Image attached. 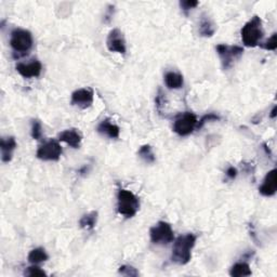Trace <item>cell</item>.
Instances as JSON below:
<instances>
[{
    "instance_id": "cell-28",
    "label": "cell",
    "mask_w": 277,
    "mask_h": 277,
    "mask_svg": "<svg viewBox=\"0 0 277 277\" xmlns=\"http://www.w3.org/2000/svg\"><path fill=\"white\" fill-rule=\"evenodd\" d=\"M236 175H237V170H236V168L234 167H229L226 170V177L231 180H234L236 178Z\"/></svg>"
},
{
    "instance_id": "cell-9",
    "label": "cell",
    "mask_w": 277,
    "mask_h": 277,
    "mask_svg": "<svg viewBox=\"0 0 277 277\" xmlns=\"http://www.w3.org/2000/svg\"><path fill=\"white\" fill-rule=\"evenodd\" d=\"M106 46L110 51L112 52H117L120 55H126V40L124 38L123 33L119 30L115 29L110 32L109 36H107L106 40Z\"/></svg>"
},
{
    "instance_id": "cell-27",
    "label": "cell",
    "mask_w": 277,
    "mask_h": 277,
    "mask_svg": "<svg viewBox=\"0 0 277 277\" xmlns=\"http://www.w3.org/2000/svg\"><path fill=\"white\" fill-rule=\"evenodd\" d=\"M180 6L184 11H188V10L194 9L195 7H197L198 2H193V0H191V2H190V0H185V2H181Z\"/></svg>"
},
{
    "instance_id": "cell-15",
    "label": "cell",
    "mask_w": 277,
    "mask_h": 277,
    "mask_svg": "<svg viewBox=\"0 0 277 277\" xmlns=\"http://www.w3.org/2000/svg\"><path fill=\"white\" fill-rule=\"evenodd\" d=\"M97 130L100 134H102V136L109 137L111 139H117L119 138V133H120V129L117 125L112 124L110 119H105L103 121H101L99 124Z\"/></svg>"
},
{
    "instance_id": "cell-14",
    "label": "cell",
    "mask_w": 277,
    "mask_h": 277,
    "mask_svg": "<svg viewBox=\"0 0 277 277\" xmlns=\"http://www.w3.org/2000/svg\"><path fill=\"white\" fill-rule=\"evenodd\" d=\"M17 146H18L17 141L13 137L2 139L0 148H2V159L4 163H9V161L12 159L13 152H15Z\"/></svg>"
},
{
    "instance_id": "cell-1",
    "label": "cell",
    "mask_w": 277,
    "mask_h": 277,
    "mask_svg": "<svg viewBox=\"0 0 277 277\" xmlns=\"http://www.w3.org/2000/svg\"><path fill=\"white\" fill-rule=\"evenodd\" d=\"M196 244V236L192 233L181 235L174 240L171 260L180 265H184L191 261L192 250Z\"/></svg>"
},
{
    "instance_id": "cell-3",
    "label": "cell",
    "mask_w": 277,
    "mask_h": 277,
    "mask_svg": "<svg viewBox=\"0 0 277 277\" xmlns=\"http://www.w3.org/2000/svg\"><path fill=\"white\" fill-rule=\"evenodd\" d=\"M140 209V200L132 192L121 188L117 195V210L126 218H132Z\"/></svg>"
},
{
    "instance_id": "cell-10",
    "label": "cell",
    "mask_w": 277,
    "mask_h": 277,
    "mask_svg": "<svg viewBox=\"0 0 277 277\" xmlns=\"http://www.w3.org/2000/svg\"><path fill=\"white\" fill-rule=\"evenodd\" d=\"M93 103V91L89 88L78 89L72 94V104L80 109H87Z\"/></svg>"
},
{
    "instance_id": "cell-16",
    "label": "cell",
    "mask_w": 277,
    "mask_h": 277,
    "mask_svg": "<svg viewBox=\"0 0 277 277\" xmlns=\"http://www.w3.org/2000/svg\"><path fill=\"white\" fill-rule=\"evenodd\" d=\"M165 84L169 89H180L184 84L183 76L180 73L168 72L165 75Z\"/></svg>"
},
{
    "instance_id": "cell-4",
    "label": "cell",
    "mask_w": 277,
    "mask_h": 277,
    "mask_svg": "<svg viewBox=\"0 0 277 277\" xmlns=\"http://www.w3.org/2000/svg\"><path fill=\"white\" fill-rule=\"evenodd\" d=\"M10 46L16 53H23V55H25L33 47L32 34L26 30H15L11 33Z\"/></svg>"
},
{
    "instance_id": "cell-23",
    "label": "cell",
    "mask_w": 277,
    "mask_h": 277,
    "mask_svg": "<svg viewBox=\"0 0 277 277\" xmlns=\"http://www.w3.org/2000/svg\"><path fill=\"white\" fill-rule=\"evenodd\" d=\"M214 120H220V116H218L217 114L209 113V114L205 115V116L199 120V123H197V126H196V128H197V129L199 130V129H201L202 127H204V125L206 123H209V121H214Z\"/></svg>"
},
{
    "instance_id": "cell-12",
    "label": "cell",
    "mask_w": 277,
    "mask_h": 277,
    "mask_svg": "<svg viewBox=\"0 0 277 277\" xmlns=\"http://www.w3.org/2000/svg\"><path fill=\"white\" fill-rule=\"evenodd\" d=\"M277 190V182H276V169L268 171L263 180L262 185L259 187V192L263 196H273Z\"/></svg>"
},
{
    "instance_id": "cell-11",
    "label": "cell",
    "mask_w": 277,
    "mask_h": 277,
    "mask_svg": "<svg viewBox=\"0 0 277 277\" xmlns=\"http://www.w3.org/2000/svg\"><path fill=\"white\" fill-rule=\"evenodd\" d=\"M43 65L38 60H32L30 63H19L17 65V71L20 75L24 78L38 77L42 74Z\"/></svg>"
},
{
    "instance_id": "cell-20",
    "label": "cell",
    "mask_w": 277,
    "mask_h": 277,
    "mask_svg": "<svg viewBox=\"0 0 277 277\" xmlns=\"http://www.w3.org/2000/svg\"><path fill=\"white\" fill-rule=\"evenodd\" d=\"M48 254H47L46 250L44 248H36L33 249L32 251L29 253V261L33 264H38V263H42L48 260Z\"/></svg>"
},
{
    "instance_id": "cell-2",
    "label": "cell",
    "mask_w": 277,
    "mask_h": 277,
    "mask_svg": "<svg viewBox=\"0 0 277 277\" xmlns=\"http://www.w3.org/2000/svg\"><path fill=\"white\" fill-rule=\"evenodd\" d=\"M263 35H264V32H263L262 28V21L256 16L253 17L250 21H248L244 28L241 29L242 43L247 47H251V48L260 44Z\"/></svg>"
},
{
    "instance_id": "cell-6",
    "label": "cell",
    "mask_w": 277,
    "mask_h": 277,
    "mask_svg": "<svg viewBox=\"0 0 277 277\" xmlns=\"http://www.w3.org/2000/svg\"><path fill=\"white\" fill-rule=\"evenodd\" d=\"M197 117L191 112H185L175 119L173 124V131L181 137H185L191 134L197 126Z\"/></svg>"
},
{
    "instance_id": "cell-18",
    "label": "cell",
    "mask_w": 277,
    "mask_h": 277,
    "mask_svg": "<svg viewBox=\"0 0 277 277\" xmlns=\"http://www.w3.org/2000/svg\"><path fill=\"white\" fill-rule=\"evenodd\" d=\"M98 221V212L92 211L83 215L82 219L79 220V225L82 228L87 229V231H92V229L96 227Z\"/></svg>"
},
{
    "instance_id": "cell-13",
    "label": "cell",
    "mask_w": 277,
    "mask_h": 277,
    "mask_svg": "<svg viewBox=\"0 0 277 277\" xmlns=\"http://www.w3.org/2000/svg\"><path fill=\"white\" fill-rule=\"evenodd\" d=\"M82 134H80L76 129H67L59 134V141L65 142L73 148H78L82 143Z\"/></svg>"
},
{
    "instance_id": "cell-22",
    "label": "cell",
    "mask_w": 277,
    "mask_h": 277,
    "mask_svg": "<svg viewBox=\"0 0 277 277\" xmlns=\"http://www.w3.org/2000/svg\"><path fill=\"white\" fill-rule=\"evenodd\" d=\"M31 133H32L33 139H35V140H39L43 137V126L39 120H37V119L33 120Z\"/></svg>"
},
{
    "instance_id": "cell-24",
    "label": "cell",
    "mask_w": 277,
    "mask_h": 277,
    "mask_svg": "<svg viewBox=\"0 0 277 277\" xmlns=\"http://www.w3.org/2000/svg\"><path fill=\"white\" fill-rule=\"evenodd\" d=\"M276 33H274L271 36V38H268L264 44H262V48H264L265 50H271L275 51L277 48V40H276Z\"/></svg>"
},
{
    "instance_id": "cell-21",
    "label": "cell",
    "mask_w": 277,
    "mask_h": 277,
    "mask_svg": "<svg viewBox=\"0 0 277 277\" xmlns=\"http://www.w3.org/2000/svg\"><path fill=\"white\" fill-rule=\"evenodd\" d=\"M138 155L142 160H144L146 164H153L156 157H155V154L152 150L151 145H143L140 147V150L138 152Z\"/></svg>"
},
{
    "instance_id": "cell-7",
    "label": "cell",
    "mask_w": 277,
    "mask_h": 277,
    "mask_svg": "<svg viewBox=\"0 0 277 277\" xmlns=\"http://www.w3.org/2000/svg\"><path fill=\"white\" fill-rule=\"evenodd\" d=\"M217 52L221 59L223 69L227 70L234 64L236 60H238L242 56L244 49L239 46H228L221 44L217 46Z\"/></svg>"
},
{
    "instance_id": "cell-5",
    "label": "cell",
    "mask_w": 277,
    "mask_h": 277,
    "mask_svg": "<svg viewBox=\"0 0 277 277\" xmlns=\"http://www.w3.org/2000/svg\"><path fill=\"white\" fill-rule=\"evenodd\" d=\"M151 240L156 245H168L174 239L173 229L167 222L160 221L156 225H154L151 231Z\"/></svg>"
},
{
    "instance_id": "cell-26",
    "label": "cell",
    "mask_w": 277,
    "mask_h": 277,
    "mask_svg": "<svg viewBox=\"0 0 277 277\" xmlns=\"http://www.w3.org/2000/svg\"><path fill=\"white\" fill-rule=\"evenodd\" d=\"M25 275H28V276H46L47 273L45 271H43L42 268L36 266V265H34V266H30L25 269V272H24Z\"/></svg>"
},
{
    "instance_id": "cell-25",
    "label": "cell",
    "mask_w": 277,
    "mask_h": 277,
    "mask_svg": "<svg viewBox=\"0 0 277 277\" xmlns=\"http://www.w3.org/2000/svg\"><path fill=\"white\" fill-rule=\"evenodd\" d=\"M119 273L121 275L125 276H129V277H133V276H138L139 272L137 271L136 268L130 265H123L119 267Z\"/></svg>"
},
{
    "instance_id": "cell-8",
    "label": "cell",
    "mask_w": 277,
    "mask_h": 277,
    "mask_svg": "<svg viewBox=\"0 0 277 277\" xmlns=\"http://www.w3.org/2000/svg\"><path fill=\"white\" fill-rule=\"evenodd\" d=\"M36 155L37 157L42 160L56 161L59 160L61 155H62V147H61L58 141L50 140L38 148Z\"/></svg>"
},
{
    "instance_id": "cell-17",
    "label": "cell",
    "mask_w": 277,
    "mask_h": 277,
    "mask_svg": "<svg viewBox=\"0 0 277 277\" xmlns=\"http://www.w3.org/2000/svg\"><path fill=\"white\" fill-rule=\"evenodd\" d=\"M215 33V25L208 16H202L199 22V34L202 37H211Z\"/></svg>"
},
{
    "instance_id": "cell-19",
    "label": "cell",
    "mask_w": 277,
    "mask_h": 277,
    "mask_svg": "<svg viewBox=\"0 0 277 277\" xmlns=\"http://www.w3.org/2000/svg\"><path fill=\"white\" fill-rule=\"evenodd\" d=\"M229 274L235 277H241V276H249L251 275V269L248 263L246 262H238L234 264L229 271Z\"/></svg>"
},
{
    "instance_id": "cell-29",
    "label": "cell",
    "mask_w": 277,
    "mask_h": 277,
    "mask_svg": "<svg viewBox=\"0 0 277 277\" xmlns=\"http://www.w3.org/2000/svg\"><path fill=\"white\" fill-rule=\"evenodd\" d=\"M275 112H276V107H274L273 111H272V114H271V117H272V118H274V117H275V115H276V113H275Z\"/></svg>"
}]
</instances>
